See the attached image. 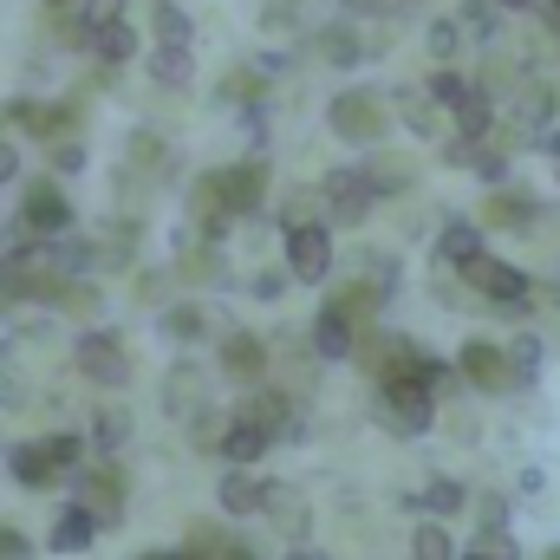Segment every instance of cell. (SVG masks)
Here are the masks:
<instances>
[{"instance_id": "cell-1", "label": "cell", "mask_w": 560, "mask_h": 560, "mask_svg": "<svg viewBox=\"0 0 560 560\" xmlns=\"http://www.w3.org/2000/svg\"><path fill=\"white\" fill-rule=\"evenodd\" d=\"M418 359H423V352H418ZM372 418H378L385 436L418 443V436H430V423L443 418V405L423 392L418 365H411V372H398V378H378V385H372Z\"/></svg>"}, {"instance_id": "cell-2", "label": "cell", "mask_w": 560, "mask_h": 560, "mask_svg": "<svg viewBox=\"0 0 560 560\" xmlns=\"http://www.w3.org/2000/svg\"><path fill=\"white\" fill-rule=\"evenodd\" d=\"M326 131L339 143H352V150H385V131H392V105H385V92H372V85H346V92H332L326 98Z\"/></svg>"}, {"instance_id": "cell-3", "label": "cell", "mask_w": 560, "mask_h": 560, "mask_svg": "<svg viewBox=\"0 0 560 560\" xmlns=\"http://www.w3.org/2000/svg\"><path fill=\"white\" fill-rule=\"evenodd\" d=\"M79 229L72 196L59 189V176H33L20 183V209H13V242H66Z\"/></svg>"}, {"instance_id": "cell-4", "label": "cell", "mask_w": 560, "mask_h": 560, "mask_svg": "<svg viewBox=\"0 0 560 560\" xmlns=\"http://www.w3.org/2000/svg\"><path fill=\"white\" fill-rule=\"evenodd\" d=\"M72 372H79L85 385H98L105 398H118V392L131 385V352H125V339H118V332L85 326V332L72 339Z\"/></svg>"}, {"instance_id": "cell-5", "label": "cell", "mask_w": 560, "mask_h": 560, "mask_svg": "<svg viewBox=\"0 0 560 560\" xmlns=\"http://www.w3.org/2000/svg\"><path fill=\"white\" fill-rule=\"evenodd\" d=\"M215 365H222L229 385L255 392V385H268V372H275V346H268V332H255V326H229V332L215 339Z\"/></svg>"}, {"instance_id": "cell-6", "label": "cell", "mask_w": 560, "mask_h": 560, "mask_svg": "<svg viewBox=\"0 0 560 560\" xmlns=\"http://www.w3.org/2000/svg\"><path fill=\"white\" fill-rule=\"evenodd\" d=\"M476 222L489 229V235H541L555 215L541 209V196L535 189H522V183H509V189H489L482 196V209H476Z\"/></svg>"}, {"instance_id": "cell-7", "label": "cell", "mask_w": 560, "mask_h": 560, "mask_svg": "<svg viewBox=\"0 0 560 560\" xmlns=\"http://www.w3.org/2000/svg\"><path fill=\"white\" fill-rule=\"evenodd\" d=\"M463 280H469V293H476L482 306H502V313H522V306L535 300V275L515 268V261H502V255H482Z\"/></svg>"}, {"instance_id": "cell-8", "label": "cell", "mask_w": 560, "mask_h": 560, "mask_svg": "<svg viewBox=\"0 0 560 560\" xmlns=\"http://www.w3.org/2000/svg\"><path fill=\"white\" fill-rule=\"evenodd\" d=\"M319 196H326V229H359V222L378 209V196H372V183H365L359 163L326 170V176H319Z\"/></svg>"}, {"instance_id": "cell-9", "label": "cell", "mask_w": 560, "mask_h": 560, "mask_svg": "<svg viewBox=\"0 0 560 560\" xmlns=\"http://www.w3.org/2000/svg\"><path fill=\"white\" fill-rule=\"evenodd\" d=\"M456 372H463V385H469L476 398H509V392H515L509 346H495V339H482V332L456 346Z\"/></svg>"}, {"instance_id": "cell-10", "label": "cell", "mask_w": 560, "mask_h": 560, "mask_svg": "<svg viewBox=\"0 0 560 560\" xmlns=\"http://www.w3.org/2000/svg\"><path fill=\"white\" fill-rule=\"evenodd\" d=\"M215 176V196L248 222V215H261L268 209V189H275V170H268V156H242V163H222V170H209Z\"/></svg>"}, {"instance_id": "cell-11", "label": "cell", "mask_w": 560, "mask_h": 560, "mask_svg": "<svg viewBox=\"0 0 560 560\" xmlns=\"http://www.w3.org/2000/svg\"><path fill=\"white\" fill-rule=\"evenodd\" d=\"M72 502L92 509V515L112 528V522H125V509H131V482H125L118 463H85V469L72 476Z\"/></svg>"}, {"instance_id": "cell-12", "label": "cell", "mask_w": 560, "mask_h": 560, "mask_svg": "<svg viewBox=\"0 0 560 560\" xmlns=\"http://www.w3.org/2000/svg\"><path fill=\"white\" fill-rule=\"evenodd\" d=\"M482 255H489V229L476 215H450L430 242V268H443V275H469Z\"/></svg>"}, {"instance_id": "cell-13", "label": "cell", "mask_w": 560, "mask_h": 560, "mask_svg": "<svg viewBox=\"0 0 560 560\" xmlns=\"http://www.w3.org/2000/svg\"><path fill=\"white\" fill-rule=\"evenodd\" d=\"M235 319H222L215 306H202V300H170L163 313H156V332L176 346V352H189V346H209V339H222Z\"/></svg>"}, {"instance_id": "cell-14", "label": "cell", "mask_w": 560, "mask_h": 560, "mask_svg": "<svg viewBox=\"0 0 560 560\" xmlns=\"http://www.w3.org/2000/svg\"><path fill=\"white\" fill-rule=\"evenodd\" d=\"M280 255H287V275L300 287H319L332 275V229L326 222H306V229H287L280 235Z\"/></svg>"}, {"instance_id": "cell-15", "label": "cell", "mask_w": 560, "mask_h": 560, "mask_svg": "<svg viewBox=\"0 0 560 560\" xmlns=\"http://www.w3.org/2000/svg\"><path fill=\"white\" fill-rule=\"evenodd\" d=\"M306 339H313V352H319V365H346V359H359V346H365V326L346 313V306H332V300H319V313H313V326H306Z\"/></svg>"}, {"instance_id": "cell-16", "label": "cell", "mask_w": 560, "mask_h": 560, "mask_svg": "<svg viewBox=\"0 0 560 560\" xmlns=\"http://www.w3.org/2000/svg\"><path fill=\"white\" fill-rule=\"evenodd\" d=\"M235 222H242V215H235V209L215 196V176L202 170V176L189 183V229H196V242H202V248H229Z\"/></svg>"}, {"instance_id": "cell-17", "label": "cell", "mask_w": 560, "mask_h": 560, "mask_svg": "<svg viewBox=\"0 0 560 560\" xmlns=\"http://www.w3.org/2000/svg\"><path fill=\"white\" fill-rule=\"evenodd\" d=\"M555 105H560V92L548 85V79H541V72H528V79L515 85V98H509L502 112H509V125H515L522 138L541 143L548 131H555Z\"/></svg>"}, {"instance_id": "cell-18", "label": "cell", "mask_w": 560, "mask_h": 560, "mask_svg": "<svg viewBox=\"0 0 560 560\" xmlns=\"http://www.w3.org/2000/svg\"><path fill=\"white\" fill-rule=\"evenodd\" d=\"M215 509H222L229 522H255V515L275 509V482L255 476V469H222V482H215Z\"/></svg>"}, {"instance_id": "cell-19", "label": "cell", "mask_w": 560, "mask_h": 560, "mask_svg": "<svg viewBox=\"0 0 560 560\" xmlns=\"http://www.w3.org/2000/svg\"><path fill=\"white\" fill-rule=\"evenodd\" d=\"M209 411V372L196 365V359H176L170 372H163V418L170 423H189Z\"/></svg>"}, {"instance_id": "cell-20", "label": "cell", "mask_w": 560, "mask_h": 560, "mask_svg": "<svg viewBox=\"0 0 560 560\" xmlns=\"http://www.w3.org/2000/svg\"><path fill=\"white\" fill-rule=\"evenodd\" d=\"M359 170H365V183H372V196H378V202L411 196V189H418V176H423V163L411 156V150H372Z\"/></svg>"}, {"instance_id": "cell-21", "label": "cell", "mask_w": 560, "mask_h": 560, "mask_svg": "<svg viewBox=\"0 0 560 560\" xmlns=\"http://www.w3.org/2000/svg\"><path fill=\"white\" fill-rule=\"evenodd\" d=\"M92 248H98V275H112V268H131L138 261V248H143V215H112L98 235H92Z\"/></svg>"}, {"instance_id": "cell-22", "label": "cell", "mask_w": 560, "mask_h": 560, "mask_svg": "<svg viewBox=\"0 0 560 560\" xmlns=\"http://www.w3.org/2000/svg\"><path fill=\"white\" fill-rule=\"evenodd\" d=\"M476 502V489H463L456 476H430L423 489L405 495V509H418V522H450V515H463Z\"/></svg>"}, {"instance_id": "cell-23", "label": "cell", "mask_w": 560, "mask_h": 560, "mask_svg": "<svg viewBox=\"0 0 560 560\" xmlns=\"http://www.w3.org/2000/svg\"><path fill=\"white\" fill-rule=\"evenodd\" d=\"M0 463H7V476H13L26 495H46V489L59 482V463L46 456V443H39V436H33V443H7V456H0Z\"/></svg>"}, {"instance_id": "cell-24", "label": "cell", "mask_w": 560, "mask_h": 560, "mask_svg": "<svg viewBox=\"0 0 560 560\" xmlns=\"http://www.w3.org/2000/svg\"><path fill=\"white\" fill-rule=\"evenodd\" d=\"M170 275H176V287H235V275H229V255H222V248H176Z\"/></svg>"}, {"instance_id": "cell-25", "label": "cell", "mask_w": 560, "mask_h": 560, "mask_svg": "<svg viewBox=\"0 0 560 560\" xmlns=\"http://www.w3.org/2000/svg\"><path fill=\"white\" fill-rule=\"evenodd\" d=\"M79 125H85V105H79V98H39V112H33V125H26V138L66 143V138H79Z\"/></svg>"}, {"instance_id": "cell-26", "label": "cell", "mask_w": 560, "mask_h": 560, "mask_svg": "<svg viewBox=\"0 0 560 560\" xmlns=\"http://www.w3.org/2000/svg\"><path fill=\"white\" fill-rule=\"evenodd\" d=\"M313 52H319L332 72H352V66L365 59V39H359V26H352V20H326V26L313 33Z\"/></svg>"}, {"instance_id": "cell-27", "label": "cell", "mask_w": 560, "mask_h": 560, "mask_svg": "<svg viewBox=\"0 0 560 560\" xmlns=\"http://www.w3.org/2000/svg\"><path fill=\"white\" fill-rule=\"evenodd\" d=\"M98 528H105V522H98L92 509H79V502H72V509H59V515H52L46 548H52V555H85V548L98 541Z\"/></svg>"}, {"instance_id": "cell-28", "label": "cell", "mask_w": 560, "mask_h": 560, "mask_svg": "<svg viewBox=\"0 0 560 560\" xmlns=\"http://www.w3.org/2000/svg\"><path fill=\"white\" fill-rule=\"evenodd\" d=\"M326 300H332V306H346V313H352V319L372 332L392 293H385V287H372V280H332V287H326Z\"/></svg>"}, {"instance_id": "cell-29", "label": "cell", "mask_w": 560, "mask_h": 560, "mask_svg": "<svg viewBox=\"0 0 560 560\" xmlns=\"http://www.w3.org/2000/svg\"><path fill=\"white\" fill-rule=\"evenodd\" d=\"M268 450H275V436H268L261 423H248V418H235L229 436H222V463H229V469H255Z\"/></svg>"}, {"instance_id": "cell-30", "label": "cell", "mask_w": 560, "mask_h": 560, "mask_svg": "<svg viewBox=\"0 0 560 560\" xmlns=\"http://www.w3.org/2000/svg\"><path fill=\"white\" fill-rule=\"evenodd\" d=\"M392 105H398V118H405V131H411V138H436V131H443V118H450V112H443V105H436L423 85L392 92Z\"/></svg>"}, {"instance_id": "cell-31", "label": "cell", "mask_w": 560, "mask_h": 560, "mask_svg": "<svg viewBox=\"0 0 560 560\" xmlns=\"http://www.w3.org/2000/svg\"><path fill=\"white\" fill-rule=\"evenodd\" d=\"M85 436H92V450H98V456H105V463H112V456H118V450H125V443H131V411H125V405H112V398H105V405H98V411H92V423H85Z\"/></svg>"}, {"instance_id": "cell-32", "label": "cell", "mask_w": 560, "mask_h": 560, "mask_svg": "<svg viewBox=\"0 0 560 560\" xmlns=\"http://www.w3.org/2000/svg\"><path fill=\"white\" fill-rule=\"evenodd\" d=\"M150 85L156 92H196V59L183 46H156L150 52Z\"/></svg>"}, {"instance_id": "cell-33", "label": "cell", "mask_w": 560, "mask_h": 560, "mask_svg": "<svg viewBox=\"0 0 560 560\" xmlns=\"http://www.w3.org/2000/svg\"><path fill=\"white\" fill-rule=\"evenodd\" d=\"M261 92H268V79L255 72V59L215 79V105H235V112H255V105H261Z\"/></svg>"}, {"instance_id": "cell-34", "label": "cell", "mask_w": 560, "mask_h": 560, "mask_svg": "<svg viewBox=\"0 0 560 560\" xmlns=\"http://www.w3.org/2000/svg\"><path fill=\"white\" fill-rule=\"evenodd\" d=\"M118 163L125 170H143V176H170V143L156 138V131H131L125 150H118Z\"/></svg>"}, {"instance_id": "cell-35", "label": "cell", "mask_w": 560, "mask_h": 560, "mask_svg": "<svg viewBox=\"0 0 560 560\" xmlns=\"http://www.w3.org/2000/svg\"><path fill=\"white\" fill-rule=\"evenodd\" d=\"M423 92H430L443 112H463V105H469V92H476V72H456V66H430Z\"/></svg>"}, {"instance_id": "cell-36", "label": "cell", "mask_w": 560, "mask_h": 560, "mask_svg": "<svg viewBox=\"0 0 560 560\" xmlns=\"http://www.w3.org/2000/svg\"><path fill=\"white\" fill-rule=\"evenodd\" d=\"M541 365H548L541 332H515V339H509V372H515V392H528V385L541 378Z\"/></svg>"}, {"instance_id": "cell-37", "label": "cell", "mask_w": 560, "mask_h": 560, "mask_svg": "<svg viewBox=\"0 0 560 560\" xmlns=\"http://www.w3.org/2000/svg\"><path fill=\"white\" fill-rule=\"evenodd\" d=\"M39 443H46V456L59 463V476H66V469L79 476V469H85V456H92V436H85V430H72V423H59V430H46Z\"/></svg>"}, {"instance_id": "cell-38", "label": "cell", "mask_w": 560, "mask_h": 560, "mask_svg": "<svg viewBox=\"0 0 560 560\" xmlns=\"http://www.w3.org/2000/svg\"><path fill=\"white\" fill-rule=\"evenodd\" d=\"M229 423H235V411H215V405H209L202 418H189V423H183V430H189L183 443H189L196 456H222V436H229Z\"/></svg>"}, {"instance_id": "cell-39", "label": "cell", "mask_w": 560, "mask_h": 560, "mask_svg": "<svg viewBox=\"0 0 560 560\" xmlns=\"http://www.w3.org/2000/svg\"><path fill=\"white\" fill-rule=\"evenodd\" d=\"M92 59H98L105 72L131 66V59H138V26H131V20H125V26H105V33H98V46H92Z\"/></svg>"}, {"instance_id": "cell-40", "label": "cell", "mask_w": 560, "mask_h": 560, "mask_svg": "<svg viewBox=\"0 0 560 560\" xmlns=\"http://www.w3.org/2000/svg\"><path fill=\"white\" fill-rule=\"evenodd\" d=\"M150 33H156V46H183V52H189V39H196V20H189L176 0H156V13H150Z\"/></svg>"}, {"instance_id": "cell-41", "label": "cell", "mask_w": 560, "mask_h": 560, "mask_svg": "<svg viewBox=\"0 0 560 560\" xmlns=\"http://www.w3.org/2000/svg\"><path fill=\"white\" fill-rule=\"evenodd\" d=\"M456 26H463V39H476V46H495V33H502V7H495V0H463Z\"/></svg>"}, {"instance_id": "cell-42", "label": "cell", "mask_w": 560, "mask_h": 560, "mask_svg": "<svg viewBox=\"0 0 560 560\" xmlns=\"http://www.w3.org/2000/svg\"><path fill=\"white\" fill-rule=\"evenodd\" d=\"M411 560H456L450 522H418V528H411Z\"/></svg>"}, {"instance_id": "cell-43", "label": "cell", "mask_w": 560, "mask_h": 560, "mask_svg": "<svg viewBox=\"0 0 560 560\" xmlns=\"http://www.w3.org/2000/svg\"><path fill=\"white\" fill-rule=\"evenodd\" d=\"M423 46H430V59H436V66H450V59L463 52V26H456L450 13H436V20L423 26Z\"/></svg>"}, {"instance_id": "cell-44", "label": "cell", "mask_w": 560, "mask_h": 560, "mask_svg": "<svg viewBox=\"0 0 560 560\" xmlns=\"http://www.w3.org/2000/svg\"><path fill=\"white\" fill-rule=\"evenodd\" d=\"M469 176L482 183V196H489V189H509V150H502V143H482L476 163H469Z\"/></svg>"}, {"instance_id": "cell-45", "label": "cell", "mask_w": 560, "mask_h": 560, "mask_svg": "<svg viewBox=\"0 0 560 560\" xmlns=\"http://www.w3.org/2000/svg\"><path fill=\"white\" fill-rule=\"evenodd\" d=\"M469 515H476V541H482V535H509V495L489 489V495L469 502Z\"/></svg>"}, {"instance_id": "cell-46", "label": "cell", "mask_w": 560, "mask_h": 560, "mask_svg": "<svg viewBox=\"0 0 560 560\" xmlns=\"http://www.w3.org/2000/svg\"><path fill=\"white\" fill-rule=\"evenodd\" d=\"M359 280H372V287H385V293H392V287H398V255H392V248H385V255H378V248H365V255H359Z\"/></svg>"}, {"instance_id": "cell-47", "label": "cell", "mask_w": 560, "mask_h": 560, "mask_svg": "<svg viewBox=\"0 0 560 560\" xmlns=\"http://www.w3.org/2000/svg\"><path fill=\"white\" fill-rule=\"evenodd\" d=\"M300 13H306L300 0H261V26H268V33H293Z\"/></svg>"}, {"instance_id": "cell-48", "label": "cell", "mask_w": 560, "mask_h": 560, "mask_svg": "<svg viewBox=\"0 0 560 560\" xmlns=\"http://www.w3.org/2000/svg\"><path fill=\"white\" fill-rule=\"evenodd\" d=\"M79 13L92 20V33H105V26H125L131 13H125V0H79Z\"/></svg>"}, {"instance_id": "cell-49", "label": "cell", "mask_w": 560, "mask_h": 560, "mask_svg": "<svg viewBox=\"0 0 560 560\" xmlns=\"http://www.w3.org/2000/svg\"><path fill=\"white\" fill-rule=\"evenodd\" d=\"M46 163H52V176H79V170H85V143H79V138L52 143V150H46Z\"/></svg>"}, {"instance_id": "cell-50", "label": "cell", "mask_w": 560, "mask_h": 560, "mask_svg": "<svg viewBox=\"0 0 560 560\" xmlns=\"http://www.w3.org/2000/svg\"><path fill=\"white\" fill-rule=\"evenodd\" d=\"M26 398H33V392H26V378L0 359V411H26Z\"/></svg>"}, {"instance_id": "cell-51", "label": "cell", "mask_w": 560, "mask_h": 560, "mask_svg": "<svg viewBox=\"0 0 560 560\" xmlns=\"http://www.w3.org/2000/svg\"><path fill=\"white\" fill-rule=\"evenodd\" d=\"M287 287H293V275H280V268H261V275H248V293H255V300H280Z\"/></svg>"}, {"instance_id": "cell-52", "label": "cell", "mask_w": 560, "mask_h": 560, "mask_svg": "<svg viewBox=\"0 0 560 560\" xmlns=\"http://www.w3.org/2000/svg\"><path fill=\"white\" fill-rule=\"evenodd\" d=\"M0 560H33V541H26L13 522H0Z\"/></svg>"}, {"instance_id": "cell-53", "label": "cell", "mask_w": 560, "mask_h": 560, "mask_svg": "<svg viewBox=\"0 0 560 560\" xmlns=\"http://www.w3.org/2000/svg\"><path fill=\"white\" fill-rule=\"evenodd\" d=\"M476 555H489V560H522V548H515V535H482V541H476Z\"/></svg>"}, {"instance_id": "cell-54", "label": "cell", "mask_w": 560, "mask_h": 560, "mask_svg": "<svg viewBox=\"0 0 560 560\" xmlns=\"http://www.w3.org/2000/svg\"><path fill=\"white\" fill-rule=\"evenodd\" d=\"M0 183H20V143L0 138Z\"/></svg>"}, {"instance_id": "cell-55", "label": "cell", "mask_w": 560, "mask_h": 560, "mask_svg": "<svg viewBox=\"0 0 560 560\" xmlns=\"http://www.w3.org/2000/svg\"><path fill=\"white\" fill-rule=\"evenodd\" d=\"M541 489H548V469H522V495H535V502H541Z\"/></svg>"}, {"instance_id": "cell-56", "label": "cell", "mask_w": 560, "mask_h": 560, "mask_svg": "<svg viewBox=\"0 0 560 560\" xmlns=\"http://www.w3.org/2000/svg\"><path fill=\"white\" fill-rule=\"evenodd\" d=\"M138 560H202L196 548H163V555H138Z\"/></svg>"}, {"instance_id": "cell-57", "label": "cell", "mask_w": 560, "mask_h": 560, "mask_svg": "<svg viewBox=\"0 0 560 560\" xmlns=\"http://www.w3.org/2000/svg\"><path fill=\"white\" fill-rule=\"evenodd\" d=\"M46 13H79V0H39Z\"/></svg>"}, {"instance_id": "cell-58", "label": "cell", "mask_w": 560, "mask_h": 560, "mask_svg": "<svg viewBox=\"0 0 560 560\" xmlns=\"http://www.w3.org/2000/svg\"><path fill=\"white\" fill-rule=\"evenodd\" d=\"M495 7H502V13H528L535 0H495Z\"/></svg>"}, {"instance_id": "cell-59", "label": "cell", "mask_w": 560, "mask_h": 560, "mask_svg": "<svg viewBox=\"0 0 560 560\" xmlns=\"http://www.w3.org/2000/svg\"><path fill=\"white\" fill-rule=\"evenodd\" d=\"M280 560H326V555H313V548H293V555H280Z\"/></svg>"}, {"instance_id": "cell-60", "label": "cell", "mask_w": 560, "mask_h": 560, "mask_svg": "<svg viewBox=\"0 0 560 560\" xmlns=\"http://www.w3.org/2000/svg\"><path fill=\"white\" fill-rule=\"evenodd\" d=\"M7 313H13V306H7V300H0V326H7Z\"/></svg>"}, {"instance_id": "cell-61", "label": "cell", "mask_w": 560, "mask_h": 560, "mask_svg": "<svg viewBox=\"0 0 560 560\" xmlns=\"http://www.w3.org/2000/svg\"><path fill=\"white\" fill-rule=\"evenodd\" d=\"M7 235H13V229H0V255H7Z\"/></svg>"}, {"instance_id": "cell-62", "label": "cell", "mask_w": 560, "mask_h": 560, "mask_svg": "<svg viewBox=\"0 0 560 560\" xmlns=\"http://www.w3.org/2000/svg\"><path fill=\"white\" fill-rule=\"evenodd\" d=\"M463 560H489V555H476V548H469V555H463Z\"/></svg>"}, {"instance_id": "cell-63", "label": "cell", "mask_w": 560, "mask_h": 560, "mask_svg": "<svg viewBox=\"0 0 560 560\" xmlns=\"http://www.w3.org/2000/svg\"><path fill=\"white\" fill-rule=\"evenodd\" d=\"M541 560H560V548H548V555H541Z\"/></svg>"}]
</instances>
